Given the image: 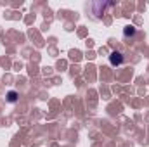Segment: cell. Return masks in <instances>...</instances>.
<instances>
[{"instance_id": "6da1fadb", "label": "cell", "mask_w": 149, "mask_h": 147, "mask_svg": "<svg viewBox=\"0 0 149 147\" xmlns=\"http://www.w3.org/2000/svg\"><path fill=\"white\" fill-rule=\"evenodd\" d=\"M123 61H125V57H123V54L121 52H118V50H113L111 54H109V64L111 66H121L123 64Z\"/></svg>"}, {"instance_id": "7a4b0ae2", "label": "cell", "mask_w": 149, "mask_h": 147, "mask_svg": "<svg viewBox=\"0 0 149 147\" xmlns=\"http://www.w3.org/2000/svg\"><path fill=\"white\" fill-rule=\"evenodd\" d=\"M113 5H114L113 2H108V3H102V2H95V3H92L95 17H101V14H104V10H106L108 7H113Z\"/></svg>"}, {"instance_id": "3957f363", "label": "cell", "mask_w": 149, "mask_h": 147, "mask_svg": "<svg viewBox=\"0 0 149 147\" xmlns=\"http://www.w3.org/2000/svg\"><path fill=\"white\" fill-rule=\"evenodd\" d=\"M137 33V30H135V26H132V24H128V26H125L123 28V35H125V38H132L134 35Z\"/></svg>"}, {"instance_id": "277c9868", "label": "cell", "mask_w": 149, "mask_h": 147, "mask_svg": "<svg viewBox=\"0 0 149 147\" xmlns=\"http://www.w3.org/2000/svg\"><path fill=\"white\" fill-rule=\"evenodd\" d=\"M7 101L14 104V102L17 101V92H16V90H9V92H7Z\"/></svg>"}]
</instances>
